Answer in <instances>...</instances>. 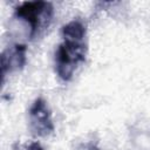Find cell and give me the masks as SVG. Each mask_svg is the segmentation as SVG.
I'll return each instance as SVG.
<instances>
[{
  "label": "cell",
  "instance_id": "obj_3",
  "mask_svg": "<svg viewBox=\"0 0 150 150\" xmlns=\"http://www.w3.org/2000/svg\"><path fill=\"white\" fill-rule=\"evenodd\" d=\"M29 128L36 136L45 137L54 131L52 112L47 102L42 97H38L29 108Z\"/></svg>",
  "mask_w": 150,
  "mask_h": 150
},
{
  "label": "cell",
  "instance_id": "obj_5",
  "mask_svg": "<svg viewBox=\"0 0 150 150\" xmlns=\"http://www.w3.org/2000/svg\"><path fill=\"white\" fill-rule=\"evenodd\" d=\"M62 36L64 41L83 42L86 36V27L80 20H71L62 27Z\"/></svg>",
  "mask_w": 150,
  "mask_h": 150
},
{
  "label": "cell",
  "instance_id": "obj_2",
  "mask_svg": "<svg viewBox=\"0 0 150 150\" xmlns=\"http://www.w3.org/2000/svg\"><path fill=\"white\" fill-rule=\"evenodd\" d=\"M15 16L26 21L30 28V38L48 27L53 16V6L46 1H26L15 8Z\"/></svg>",
  "mask_w": 150,
  "mask_h": 150
},
{
  "label": "cell",
  "instance_id": "obj_7",
  "mask_svg": "<svg viewBox=\"0 0 150 150\" xmlns=\"http://www.w3.org/2000/svg\"><path fill=\"white\" fill-rule=\"evenodd\" d=\"M79 150H98V149L95 145H93V144H86L82 148H80Z\"/></svg>",
  "mask_w": 150,
  "mask_h": 150
},
{
  "label": "cell",
  "instance_id": "obj_4",
  "mask_svg": "<svg viewBox=\"0 0 150 150\" xmlns=\"http://www.w3.org/2000/svg\"><path fill=\"white\" fill-rule=\"evenodd\" d=\"M26 45L15 43L6 48L1 54V75L2 79L7 73L23 68L26 63Z\"/></svg>",
  "mask_w": 150,
  "mask_h": 150
},
{
  "label": "cell",
  "instance_id": "obj_1",
  "mask_svg": "<svg viewBox=\"0 0 150 150\" xmlns=\"http://www.w3.org/2000/svg\"><path fill=\"white\" fill-rule=\"evenodd\" d=\"M87 46L84 42L63 41L55 53V70L60 79L69 81L77 64L86 61Z\"/></svg>",
  "mask_w": 150,
  "mask_h": 150
},
{
  "label": "cell",
  "instance_id": "obj_6",
  "mask_svg": "<svg viewBox=\"0 0 150 150\" xmlns=\"http://www.w3.org/2000/svg\"><path fill=\"white\" fill-rule=\"evenodd\" d=\"M27 150H43V148L41 146V144L39 142H33V143L29 144Z\"/></svg>",
  "mask_w": 150,
  "mask_h": 150
}]
</instances>
